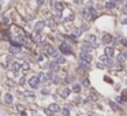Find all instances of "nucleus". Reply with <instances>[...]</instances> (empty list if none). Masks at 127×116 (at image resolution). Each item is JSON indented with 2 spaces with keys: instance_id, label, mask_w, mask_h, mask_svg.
I'll use <instances>...</instances> for the list:
<instances>
[{
  "instance_id": "obj_4",
  "label": "nucleus",
  "mask_w": 127,
  "mask_h": 116,
  "mask_svg": "<svg viewBox=\"0 0 127 116\" xmlns=\"http://www.w3.org/2000/svg\"><path fill=\"white\" fill-rule=\"evenodd\" d=\"M44 49H45V53L49 55V56H56V55H57L56 51H55V48H53L52 45H49V44H45Z\"/></svg>"
},
{
  "instance_id": "obj_7",
  "label": "nucleus",
  "mask_w": 127,
  "mask_h": 116,
  "mask_svg": "<svg viewBox=\"0 0 127 116\" xmlns=\"http://www.w3.org/2000/svg\"><path fill=\"white\" fill-rule=\"evenodd\" d=\"M52 6L57 10V14H60V11L63 10V4L59 3V1H52Z\"/></svg>"
},
{
  "instance_id": "obj_9",
  "label": "nucleus",
  "mask_w": 127,
  "mask_h": 116,
  "mask_svg": "<svg viewBox=\"0 0 127 116\" xmlns=\"http://www.w3.org/2000/svg\"><path fill=\"white\" fill-rule=\"evenodd\" d=\"M113 41V37L109 36V34H105V36L103 37V42H105V44H109V42Z\"/></svg>"
},
{
  "instance_id": "obj_31",
  "label": "nucleus",
  "mask_w": 127,
  "mask_h": 116,
  "mask_svg": "<svg viewBox=\"0 0 127 116\" xmlns=\"http://www.w3.org/2000/svg\"><path fill=\"white\" fill-rule=\"evenodd\" d=\"M89 83H90L89 79H83V86H89Z\"/></svg>"
},
{
  "instance_id": "obj_36",
  "label": "nucleus",
  "mask_w": 127,
  "mask_h": 116,
  "mask_svg": "<svg viewBox=\"0 0 127 116\" xmlns=\"http://www.w3.org/2000/svg\"><path fill=\"white\" fill-rule=\"evenodd\" d=\"M122 23H123V25H127V18L123 19V21H122Z\"/></svg>"
},
{
  "instance_id": "obj_13",
  "label": "nucleus",
  "mask_w": 127,
  "mask_h": 116,
  "mask_svg": "<svg viewBox=\"0 0 127 116\" xmlns=\"http://www.w3.org/2000/svg\"><path fill=\"white\" fill-rule=\"evenodd\" d=\"M12 100H14V98H12L11 94H6V96H4V102H6V104H11Z\"/></svg>"
},
{
  "instance_id": "obj_12",
  "label": "nucleus",
  "mask_w": 127,
  "mask_h": 116,
  "mask_svg": "<svg viewBox=\"0 0 127 116\" xmlns=\"http://www.w3.org/2000/svg\"><path fill=\"white\" fill-rule=\"evenodd\" d=\"M19 52H21V48H18V47H10V53L17 55V53H19Z\"/></svg>"
},
{
  "instance_id": "obj_8",
  "label": "nucleus",
  "mask_w": 127,
  "mask_h": 116,
  "mask_svg": "<svg viewBox=\"0 0 127 116\" xmlns=\"http://www.w3.org/2000/svg\"><path fill=\"white\" fill-rule=\"evenodd\" d=\"M113 53H115V52H113V48H109V47L105 48V56L107 57H112Z\"/></svg>"
},
{
  "instance_id": "obj_6",
  "label": "nucleus",
  "mask_w": 127,
  "mask_h": 116,
  "mask_svg": "<svg viewBox=\"0 0 127 116\" xmlns=\"http://www.w3.org/2000/svg\"><path fill=\"white\" fill-rule=\"evenodd\" d=\"M22 64H23L22 62H14V63H12V66H11V68L14 70V71H18L19 68H22Z\"/></svg>"
},
{
  "instance_id": "obj_11",
  "label": "nucleus",
  "mask_w": 127,
  "mask_h": 116,
  "mask_svg": "<svg viewBox=\"0 0 127 116\" xmlns=\"http://www.w3.org/2000/svg\"><path fill=\"white\" fill-rule=\"evenodd\" d=\"M49 68L52 70V71H57V70H59V64H57V62H52V63H51Z\"/></svg>"
},
{
  "instance_id": "obj_29",
  "label": "nucleus",
  "mask_w": 127,
  "mask_h": 116,
  "mask_svg": "<svg viewBox=\"0 0 127 116\" xmlns=\"http://www.w3.org/2000/svg\"><path fill=\"white\" fill-rule=\"evenodd\" d=\"M62 112H63V115H64V116H70V111L66 109V108H64V109H62Z\"/></svg>"
},
{
  "instance_id": "obj_21",
  "label": "nucleus",
  "mask_w": 127,
  "mask_h": 116,
  "mask_svg": "<svg viewBox=\"0 0 127 116\" xmlns=\"http://www.w3.org/2000/svg\"><path fill=\"white\" fill-rule=\"evenodd\" d=\"M73 90H74L75 93H79V92H81V86H79V85H77V83H75L74 86H73Z\"/></svg>"
},
{
  "instance_id": "obj_27",
  "label": "nucleus",
  "mask_w": 127,
  "mask_h": 116,
  "mask_svg": "<svg viewBox=\"0 0 127 116\" xmlns=\"http://www.w3.org/2000/svg\"><path fill=\"white\" fill-rule=\"evenodd\" d=\"M109 105H111V107H112V108H113V109H115V111H119V109H120V108H119L118 105L115 104V102H109Z\"/></svg>"
},
{
  "instance_id": "obj_32",
  "label": "nucleus",
  "mask_w": 127,
  "mask_h": 116,
  "mask_svg": "<svg viewBox=\"0 0 127 116\" xmlns=\"http://www.w3.org/2000/svg\"><path fill=\"white\" fill-rule=\"evenodd\" d=\"M116 101H118V102H119V104H122V102H123V98H122V97H120V96H119V97H118V98H116Z\"/></svg>"
},
{
  "instance_id": "obj_28",
  "label": "nucleus",
  "mask_w": 127,
  "mask_h": 116,
  "mask_svg": "<svg viewBox=\"0 0 127 116\" xmlns=\"http://www.w3.org/2000/svg\"><path fill=\"white\" fill-rule=\"evenodd\" d=\"M29 67H30V66L27 64L26 62H23V64H22V70H29Z\"/></svg>"
},
{
  "instance_id": "obj_24",
  "label": "nucleus",
  "mask_w": 127,
  "mask_h": 116,
  "mask_svg": "<svg viewBox=\"0 0 127 116\" xmlns=\"http://www.w3.org/2000/svg\"><path fill=\"white\" fill-rule=\"evenodd\" d=\"M45 25H48V26H55V22L52 21V19H48V21H45Z\"/></svg>"
},
{
  "instance_id": "obj_30",
  "label": "nucleus",
  "mask_w": 127,
  "mask_h": 116,
  "mask_svg": "<svg viewBox=\"0 0 127 116\" xmlns=\"http://www.w3.org/2000/svg\"><path fill=\"white\" fill-rule=\"evenodd\" d=\"M118 60L123 63V62H124V56H123V55H119V56H118Z\"/></svg>"
},
{
  "instance_id": "obj_22",
  "label": "nucleus",
  "mask_w": 127,
  "mask_h": 116,
  "mask_svg": "<svg viewBox=\"0 0 127 116\" xmlns=\"http://www.w3.org/2000/svg\"><path fill=\"white\" fill-rule=\"evenodd\" d=\"M18 40H19V42H22V44H26V37L25 36H19Z\"/></svg>"
},
{
  "instance_id": "obj_1",
  "label": "nucleus",
  "mask_w": 127,
  "mask_h": 116,
  "mask_svg": "<svg viewBox=\"0 0 127 116\" xmlns=\"http://www.w3.org/2000/svg\"><path fill=\"white\" fill-rule=\"evenodd\" d=\"M38 85H40V78H38V75L32 77V78L29 79V86L32 87V89H37V87H38Z\"/></svg>"
},
{
  "instance_id": "obj_37",
  "label": "nucleus",
  "mask_w": 127,
  "mask_h": 116,
  "mask_svg": "<svg viewBox=\"0 0 127 116\" xmlns=\"http://www.w3.org/2000/svg\"><path fill=\"white\" fill-rule=\"evenodd\" d=\"M123 12H124V14H127V7H126V8H123Z\"/></svg>"
},
{
  "instance_id": "obj_19",
  "label": "nucleus",
  "mask_w": 127,
  "mask_h": 116,
  "mask_svg": "<svg viewBox=\"0 0 127 116\" xmlns=\"http://www.w3.org/2000/svg\"><path fill=\"white\" fill-rule=\"evenodd\" d=\"M33 40H34V42H40L41 41V34H40V33L34 34V36H33Z\"/></svg>"
},
{
  "instance_id": "obj_10",
  "label": "nucleus",
  "mask_w": 127,
  "mask_h": 116,
  "mask_svg": "<svg viewBox=\"0 0 127 116\" xmlns=\"http://www.w3.org/2000/svg\"><path fill=\"white\" fill-rule=\"evenodd\" d=\"M49 111L51 112H59L60 111V107L57 104H51L49 105Z\"/></svg>"
},
{
  "instance_id": "obj_34",
  "label": "nucleus",
  "mask_w": 127,
  "mask_h": 116,
  "mask_svg": "<svg viewBox=\"0 0 127 116\" xmlns=\"http://www.w3.org/2000/svg\"><path fill=\"white\" fill-rule=\"evenodd\" d=\"M122 44H123V45H127V40H126V38L122 40Z\"/></svg>"
},
{
  "instance_id": "obj_15",
  "label": "nucleus",
  "mask_w": 127,
  "mask_h": 116,
  "mask_svg": "<svg viewBox=\"0 0 127 116\" xmlns=\"http://www.w3.org/2000/svg\"><path fill=\"white\" fill-rule=\"evenodd\" d=\"M38 78H40V82H44V83L48 81V77H47V75H44V72L38 74Z\"/></svg>"
},
{
  "instance_id": "obj_5",
  "label": "nucleus",
  "mask_w": 127,
  "mask_h": 116,
  "mask_svg": "<svg viewBox=\"0 0 127 116\" xmlns=\"http://www.w3.org/2000/svg\"><path fill=\"white\" fill-rule=\"evenodd\" d=\"M88 11H89V18H90V19H96V18H97V11H96L94 7H88Z\"/></svg>"
},
{
  "instance_id": "obj_25",
  "label": "nucleus",
  "mask_w": 127,
  "mask_h": 116,
  "mask_svg": "<svg viewBox=\"0 0 127 116\" xmlns=\"http://www.w3.org/2000/svg\"><path fill=\"white\" fill-rule=\"evenodd\" d=\"M81 33H82V30H81V29H78V27H77V29H75V30H74V37H77V36H79Z\"/></svg>"
},
{
  "instance_id": "obj_3",
  "label": "nucleus",
  "mask_w": 127,
  "mask_h": 116,
  "mask_svg": "<svg viewBox=\"0 0 127 116\" xmlns=\"http://www.w3.org/2000/svg\"><path fill=\"white\" fill-rule=\"evenodd\" d=\"M79 56H81V62H83L85 64H90V62H92V57H90V55H88L86 53V51H82L79 53Z\"/></svg>"
},
{
  "instance_id": "obj_2",
  "label": "nucleus",
  "mask_w": 127,
  "mask_h": 116,
  "mask_svg": "<svg viewBox=\"0 0 127 116\" xmlns=\"http://www.w3.org/2000/svg\"><path fill=\"white\" fill-rule=\"evenodd\" d=\"M59 49H60V52L62 53H64V55H71L73 53V49H71V47L68 44H60V47H59Z\"/></svg>"
},
{
  "instance_id": "obj_14",
  "label": "nucleus",
  "mask_w": 127,
  "mask_h": 116,
  "mask_svg": "<svg viewBox=\"0 0 127 116\" xmlns=\"http://www.w3.org/2000/svg\"><path fill=\"white\" fill-rule=\"evenodd\" d=\"M44 26H45V22H38V23L36 25V30L40 33V32L42 30V27H44Z\"/></svg>"
},
{
  "instance_id": "obj_18",
  "label": "nucleus",
  "mask_w": 127,
  "mask_h": 116,
  "mask_svg": "<svg viewBox=\"0 0 127 116\" xmlns=\"http://www.w3.org/2000/svg\"><path fill=\"white\" fill-rule=\"evenodd\" d=\"M68 94H70V89H67V87H66V89H63L62 90V97H68Z\"/></svg>"
},
{
  "instance_id": "obj_23",
  "label": "nucleus",
  "mask_w": 127,
  "mask_h": 116,
  "mask_svg": "<svg viewBox=\"0 0 127 116\" xmlns=\"http://www.w3.org/2000/svg\"><path fill=\"white\" fill-rule=\"evenodd\" d=\"M48 78H49L51 81H53V82H56V81H57V79H56V77H55L52 72H49V74H48Z\"/></svg>"
},
{
  "instance_id": "obj_16",
  "label": "nucleus",
  "mask_w": 127,
  "mask_h": 116,
  "mask_svg": "<svg viewBox=\"0 0 127 116\" xmlns=\"http://www.w3.org/2000/svg\"><path fill=\"white\" fill-rule=\"evenodd\" d=\"M55 59L57 60V64H63V63H66V60H64V57H62V56H59V55H56L55 56Z\"/></svg>"
},
{
  "instance_id": "obj_20",
  "label": "nucleus",
  "mask_w": 127,
  "mask_h": 116,
  "mask_svg": "<svg viewBox=\"0 0 127 116\" xmlns=\"http://www.w3.org/2000/svg\"><path fill=\"white\" fill-rule=\"evenodd\" d=\"M100 62L103 63V64H109V60H108V57H107V56H101Z\"/></svg>"
},
{
  "instance_id": "obj_17",
  "label": "nucleus",
  "mask_w": 127,
  "mask_h": 116,
  "mask_svg": "<svg viewBox=\"0 0 127 116\" xmlns=\"http://www.w3.org/2000/svg\"><path fill=\"white\" fill-rule=\"evenodd\" d=\"M105 7H107V8H109V10L115 8V1H107V3H105Z\"/></svg>"
},
{
  "instance_id": "obj_26",
  "label": "nucleus",
  "mask_w": 127,
  "mask_h": 116,
  "mask_svg": "<svg viewBox=\"0 0 127 116\" xmlns=\"http://www.w3.org/2000/svg\"><path fill=\"white\" fill-rule=\"evenodd\" d=\"M122 98H123V101H127V90H124L123 93H122V96H120Z\"/></svg>"
},
{
  "instance_id": "obj_33",
  "label": "nucleus",
  "mask_w": 127,
  "mask_h": 116,
  "mask_svg": "<svg viewBox=\"0 0 127 116\" xmlns=\"http://www.w3.org/2000/svg\"><path fill=\"white\" fill-rule=\"evenodd\" d=\"M18 109L21 111V112H23V111H25V108H23V107H22V105H18Z\"/></svg>"
},
{
  "instance_id": "obj_35",
  "label": "nucleus",
  "mask_w": 127,
  "mask_h": 116,
  "mask_svg": "<svg viewBox=\"0 0 127 116\" xmlns=\"http://www.w3.org/2000/svg\"><path fill=\"white\" fill-rule=\"evenodd\" d=\"M23 82H25V78H23V77H22V78H21V79H19V83H23Z\"/></svg>"
}]
</instances>
